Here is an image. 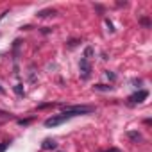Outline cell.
Wrapping results in <instances>:
<instances>
[{
	"mask_svg": "<svg viewBox=\"0 0 152 152\" xmlns=\"http://www.w3.org/2000/svg\"><path fill=\"white\" fill-rule=\"evenodd\" d=\"M6 148H7V143H4V145H0V152H4Z\"/></svg>",
	"mask_w": 152,
	"mask_h": 152,
	"instance_id": "9",
	"label": "cell"
},
{
	"mask_svg": "<svg viewBox=\"0 0 152 152\" xmlns=\"http://www.w3.org/2000/svg\"><path fill=\"white\" fill-rule=\"evenodd\" d=\"M147 97H148V91H147V90H141V91L131 95V97H129V102H131V104H140V102H143Z\"/></svg>",
	"mask_w": 152,
	"mask_h": 152,
	"instance_id": "4",
	"label": "cell"
},
{
	"mask_svg": "<svg viewBox=\"0 0 152 152\" xmlns=\"http://www.w3.org/2000/svg\"><path fill=\"white\" fill-rule=\"evenodd\" d=\"M43 148H45V150L56 148V141H54V140H45V141H43Z\"/></svg>",
	"mask_w": 152,
	"mask_h": 152,
	"instance_id": "5",
	"label": "cell"
},
{
	"mask_svg": "<svg viewBox=\"0 0 152 152\" xmlns=\"http://www.w3.org/2000/svg\"><path fill=\"white\" fill-rule=\"evenodd\" d=\"M79 70H81V77H83L84 81L90 79V75H91V63H90V59L83 57L81 63H79Z\"/></svg>",
	"mask_w": 152,
	"mask_h": 152,
	"instance_id": "3",
	"label": "cell"
},
{
	"mask_svg": "<svg viewBox=\"0 0 152 152\" xmlns=\"http://www.w3.org/2000/svg\"><path fill=\"white\" fill-rule=\"evenodd\" d=\"M0 91H2V88H0Z\"/></svg>",
	"mask_w": 152,
	"mask_h": 152,
	"instance_id": "11",
	"label": "cell"
},
{
	"mask_svg": "<svg viewBox=\"0 0 152 152\" xmlns=\"http://www.w3.org/2000/svg\"><path fill=\"white\" fill-rule=\"evenodd\" d=\"M93 111V107L91 106H66L64 107V113H70V115H88V113H91Z\"/></svg>",
	"mask_w": 152,
	"mask_h": 152,
	"instance_id": "2",
	"label": "cell"
},
{
	"mask_svg": "<svg viewBox=\"0 0 152 152\" xmlns=\"http://www.w3.org/2000/svg\"><path fill=\"white\" fill-rule=\"evenodd\" d=\"M73 115H70V113H63V115H57V116H52V118H48V120H45V127H56V125H61L63 122H66V120H70Z\"/></svg>",
	"mask_w": 152,
	"mask_h": 152,
	"instance_id": "1",
	"label": "cell"
},
{
	"mask_svg": "<svg viewBox=\"0 0 152 152\" xmlns=\"http://www.w3.org/2000/svg\"><path fill=\"white\" fill-rule=\"evenodd\" d=\"M127 136H129L131 140H134V141H138V140H141V136H140V132H127Z\"/></svg>",
	"mask_w": 152,
	"mask_h": 152,
	"instance_id": "6",
	"label": "cell"
},
{
	"mask_svg": "<svg viewBox=\"0 0 152 152\" xmlns=\"http://www.w3.org/2000/svg\"><path fill=\"white\" fill-rule=\"evenodd\" d=\"M106 152H120V148H109V150H106Z\"/></svg>",
	"mask_w": 152,
	"mask_h": 152,
	"instance_id": "10",
	"label": "cell"
},
{
	"mask_svg": "<svg viewBox=\"0 0 152 152\" xmlns=\"http://www.w3.org/2000/svg\"><path fill=\"white\" fill-rule=\"evenodd\" d=\"M95 88H97V90H102V91H107V90H111V86H104V84H97Z\"/></svg>",
	"mask_w": 152,
	"mask_h": 152,
	"instance_id": "8",
	"label": "cell"
},
{
	"mask_svg": "<svg viewBox=\"0 0 152 152\" xmlns=\"http://www.w3.org/2000/svg\"><path fill=\"white\" fill-rule=\"evenodd\" d=\"M48 15H56V11H54V9H52V11H50V9H47V11H41L38 16H48Z\"/></svg>",
	"mask_w": 152,
	"mask_h": 152,
	"instance_id": "7",
	"label": "cell"
}]
</instances>
